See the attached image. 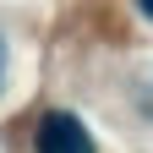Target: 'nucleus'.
I'll list each match as a JSON object with an SVG mask.
<instances>
[{
	"label": "nucleus",
	"mask_w": 153,
	"mask_h": 153,
	"mask_svg": "<svg viewBox=\"0 0 153 153\" xmlns=\"http://www.w3.org/2000/svg\"><path fill=\"white\" fill-rule=\"evenodd\" d=\"M38 153H93V137L76 115L55 109V115L38 120Z\"/></svg>",
	"instance_id": "nucleus-1"
},
{
	"label": "nucleus",
	"mask_w": 153,
	"mask_h": 153,
	"mask_svg": "<svg viewBox=\"0 0 153 153\" xmlns=\"http://www.w3.org/2000/svg\"><path fill=\"white\" fill-rule=\"evenodd\" d=\"M0 76H6V49H0Z\"/></svg>",
	"instance_id": "nucleus-2"
},
{
	"label": "nucleus",
	"mask_w": 153,
	"mask_h": 153,
	"mask_svg": "<svg viewBox=\"0 0 153 153\" xmlns=\"http://www.w3.org/2000/svg\"><path fill=\"white\" fill-rule=\"evenodd\" d=\"M142 11H148V16H153V0H142Z\"/></svg>",
	"instance_id": "nucleus-3"
}]
</instances>
